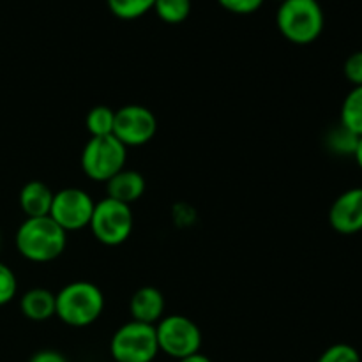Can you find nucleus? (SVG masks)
I'll return each mask as SVG.
<instances>
[{
    "instance_id": "nucleus-1",
    "label": "nucleus",
    "mask_w": 362,
    "mask_h": 362,
    "mask_svg": "<svg viewBox=\"0 0 362 362\" xmlns=\"http://www.w3.org/2000/svg\"><path fill=\"white\" fill-rule=\"evenodd\" d=\"M67 233L53 221L45 218H27L16 232L18 253L28 262L48 264L66 251Z\"/></svg>"
},
{
    "instance_id": "nucleus-2",
    "label": "nucleus",
    "mask_w": 362,
    "mask_h": 362,
    "mask_svg": "<svg viewBox=\"0 0 362 362\" xmlns=\"http://www.w3.org/2000/svg\"><path fill=\"white\" fill-rule=\"evenodd\" d=\"M105 310V296L90 281H73L55 293V317L69 327L95 324Z\"/></svg>"
},
{
    "instance_id": "nucleus-3",
    "label": "nucleus",
    "mask_w": 362,
    "mask_h": 362,
    "mask_svg": "<svg viewBox=\"0 0 362 362\" xmlns=\"http://www.w3.org/2000/svg\"><path fill=\"white\" fill-rule=\"evenodd\" d=\"M324 11L318 0H286L279 4L276 25L286 41L311 45L324 32Z\"/></svg>"
},
{
    "instance_id": "nucleus-4",
    "label": "nucleus",
    "mask_w": 362,
    "mask_h": 362,
    "mask_svg": "<svg viewBox=\"0 0 362 362\" xmlns=\"http://www.w3.org/2000/svg\"><path fill=\"white\" fill-rule=\"evenodd\" d=\"M110 354L115 362H152L159 354L156 327L134 320L127 322L113 334Z\"/></svg>"
},
{
    "instance_id": "nucleus-5",
    "label": "nucleus",
    "mask_w": 362,
    "mask_h": 362,
    "mask_svg": "<svg viewBox=\"0 0 362 362\" xmlns=\"http://www.w3.org/2000/svg\"><path fill=\"white\" fill-rule=\"evenodd\" d=\"M127 148L113 134L90 138L81 152V168L85 175L98 182H108L113 175L126 168Z\"/></svg>"
},
{
    "instance_id": "nucleus-6",
    "label": "nucleus",
    "mask_w": 362,
    "mask_h": 362,
    "mask_svg": "<svg viewBox=\"0 0 362 362\" xmlns=\"http://www.w3.org/2000/svg\"><path fill=\"white\" fill-rule=\"evenodd\" d=\"M88 228L92 230L95 239L105 246H120L129 239L133 232L131 207L108 197L103 198L95 204Z\"/></svg>"
},
{
    "instance_id": "nucleus-7",
    "label": "nucleus",
    "mask_w": 362,
    "mask_h": 362,
    "mask_svg": "<svg viewBox=\"0 0 362 362\" xmlns=\"http://www.w3.org/2000/svg\"><path fill=\"white\" fill-rule=\"evenodd\" d=\"M154 327L159 352L177 361L200 352L202 331L191 318L182 317V315H170V317H163Z\"/></svg>"
},
{
    "instance_id": "nucleus-8",
    "label": "nucleus",
    "mask_w": 362,
    "mask_h": 362,
    "mask_svg": "<svg viewBox=\"0 0 362 362\" xmlns=\"http://www.w3.org/2000/svg\"><path fill=\"white\" fill-rule=\"evenodd\" d=\"M95 202L90 194L78 187H66L53 194L49 218L66 233L78 232L90 225Z\"/></svg>"
},
{
    "instance_id": "nucleus-9",
    "label": "nucleus",
    "mask_w": 362,
    "mask_h": 362,
    "mask_svg": "<svg viewBox=\"0 0 362 362\" xmlns=\"http://www.w3.org/2000/svg\"><path fill=\"white\" fill-rule=\"evenodd\" d=\"M158 120L148 108L141 105H127L115 112L113 136L124 147H141L156 136Z\"/></svg>"
},
{
    "instance_id": "nucleus-10",
    "label": "nucleus",
    "mask_w": 362,
    "mask_h": 362,
    "mask_svg": "<svg viewBox=\"0 0 362 362\" xmlns=\"http://www.w3.org/2000/svg\"><path fill=\"white\" fill-rule=\"evenodd\" d=\"M329 225L341 235L362 232V187L339 194L329 209Z\"/></svg>"
},
{
    "instance_id": "nucleus-11",
    "label": "nucleus",
    "mask_w": 362,
    "mask_h": 362,
    "mask_svg": "<svg viewBox=\"0 0 362 362\" xmlns=\"http://www.w3.org/2000/svg\"><path fill=\"white\" fill-rule=\"evenodd\" d=\"M165 304V297L156 286H141L131 297V317L140 324L156 325L163 318Z\"/></svg>"
},
{
    "instance_id": "nucleus-12",
    "label": "nucleus",
    "mask_w": 362,
    "mask_h": 362,
    "mask_svg": "<svg viewBox=\"0 0 362 362\" xmlns=\"http://www.w3.org/2000/svg\"><path fill=\"white\" fill-rule=\"evenodd\" d=\"M145 193V179L141 173L134 170H120L117 175L106 182V197L120 204L131 205L140 200Z\"/></svg>"
},
{
    "instance_id": "nucleus-13",
    "label": "nucleus",
    "mask_w": 362,
    "mask_h": 362,
    "mask_svg": "<svg viewBox=\"0 0 362 362\" xmlns=\"http://www.w3.org/2000/svg\"><path fill=\"white\" fill-rule=\"evenodd\" d=\"M53 191L41 180H30L20 191V207L27 218L49 216L53 204Z\"/></svg>"
},
{
    "instance_id": "nucleus-14",
    "label": "nucleus",
    "mask_w": 362,
    "mask_h": 362,
    "mask_svg": "<svg viewBox=\"0 0 362 362\" xmlns=\"http://www.w3.org/2000/svg\"><path fill=\"white\" fill-rule=\"evenodd\" d=\"M20 310L28 320L45 322L55 317V293L46 288H32L20 299Z\"/></svg>"
},
{
    "instance_id": "nucleus-15",
    "label": "nucleus",
    "mask_w": 362,
    "mask_h": 362,
    "mask_svg": "<svg viewBox=\"0 0 362 362\" xmlns=\"http://www.w3.org/2000/svg\"><path fill=\"white\" fill-rule=\"evenodd\" d=\"M339 124L362 138V87H354L343 99Z\"/></svg>"
},
{
    "instance_id": "nucleus-16",
    "label": "nucleus",
    "mask_w": 362,
    "mask_h": 362,
    "mask_svg": "<svg viewBox=\"0 0 362 362\" xmlns=\"http://www.w3.org/2000/svg\"><path fill=\"white\" fill-rule=\"evenodd\" d=\"M113 122H115V110L108 108V106H94L85 119L90 138H103L113 134Z\"/></svg>"
},
{
    "instance_id": "nucleus-17",
    "label": "nucleus",
    "mask_w": 362,
    "mask_h": 362,
    "mask_svg": "<svg viewBox=\"0 0 362 362\" xmlns=\"http://www.w3.org/2000/svg\"><path fill=\"white\" fill-rule=\"evenodd\" d=\"M154 11L165 23H182L191 14V0H156Z\"/></svg>"
},
{
    "instance_id": "nucleus-18",
    "label": "nucleus",
    "mask_w": 362,
    "mask_h": 362,
    "mask_svg": "<svg viewBox=\"0 0 362 362\" xmlns=\"http://www.w3.org/2000/svg\"><path fill=\"white\" fill-rule=\"evenodd\" d=\"M156 0H106L113 16L120 20H138L154 9Z\"/></svg>"
},
{
    "instance_id": "nucleus-19",
    "label": "nucleus",
    "mask_w": 362,
    "mask_h": 362,
    "mask_svg": "<svg viewBox=\"0 0 362 362\" xmlns=\"http://www.w3.org/2000/svg\"><path fill=\"white\" fill-rule=\"evenodd\" d=\"M357 144H359V136L350 133L341 124L327 134V147L339 156H354Z\"/></svg>"
},
{
    "instance_id": "nucleus-20",
    "label": "nucleus",
    "mask_w": 362,
    "mask_h": 362,
    "mask_svg": "<svg viewBox=\"0 0 362 362\" xmlns=\"http://www.w3.org/2000/svg\"><path fill=\"white\" fill-rule=\"evenodd\" d=\"M317 362H362L361 354L357 349L346 343H336V345L329 346L327 350L322 352Z\"/></svg>"
},
{
    "instance_id": "nucleus-21",
    "label": "nucleus",
    "mask_w": 362,
    "mask_h": 362,
    "mask_svg": "<svg viewBox=\"0 0 362 362\" xmlns=\"http://www.w3.org/2000/svg\"><path fill=\"white\" fill-rule=\"evenodd\" d=\"M18 292V281L11 267L0 262V306H6L7 303L14 299Z\"/></svg>"
},
{
    "instance_id": "nucleus-22",
    "label": "nucleus",
    "mask_w": 362,
    "mask_h": 362,
    "mask_svg": "<svg viewBox=\"0 0 362 362\" xmlns=\"http://www.w3.org/2000/svg\"><path fill=\"white\" fill-rule=\"evenodd\" d=\"M343 74L354 87H362V49L361 52L352 53L345 60L343 66Z\"/></svg>"
},
{
    "instance_id": "nucleus-23",
    "label": "nucleus",
    "mask_w": 362,
    "mask_h": 362,
    "mask_svg": "<svg viewBox=\"0 0 362 362\" xmlns=\"http://www.w3.org/2000/svg\"><path fill=\"white\" fill-rule=\"evenodd\" d=\"M218 4L233 14H253L264 6V0H218Z\"/></svg>"
},
{
    "instance_id": "nucleus-24",
    "label": "nucleus",
    "mask_w": 362,
    "mask_h": 362,
    "mask_svg": "<svg viewBox=\"0 0 362 362\" xmlns=\"http://www.w3.org/2000/svg\"><path fill=\"white\" fill-rule=\"evenodd\" d=\"M28 362H67V359L57 350H41V352L34 354Z\"/></svg>"
},
{
    "instance_id": "nucleus-25",
    "label": "nucleus",
    "mask_w": 362,
    "mask_h": 362,
    "mask_svg": "<svg viewBox=\"0 0 362 362\" xmlns=\"http://www.w3.org/2000/svg\"><path fill=\"white\" fill-rule=\"evenodd\" d=\"M179 362H212V361L209 359L207 356H204V354L197 352V354H193V356L184 357V359H180Z\"/></svg>"
},
{
    "instance_id": "nucleus-26",
    "label": "nucleus",
    "mask_w": 362,
    "mask_h": 362,
    "mask_svg": "<svg viewBox=\"0 0 362 362\" xmlns=\"http://www.w3.org/2000/svg\"><path fill=\"white\" fill-rule=\"evenodd\" d=\"M354 158H356L357 165H359V168L362 170V138H359V144H357L356 152H354Z\"/></svg>"
},
{
    "instance_id": "nucleus-27",
    "label": "nucleus",
    "mask_w": 362,
    "mask_h": 362,
    "mask_svg": "<svg viewBox=\"0 0 362 362\" xmlns=\"http://www.w3.org/2000/svg\"><path fill=\"white\" fill-rule=\"evenodd\" d=\"M276 2H279V4H283V2H286V0H276Z\"/></svg>"
}]
</instances>
